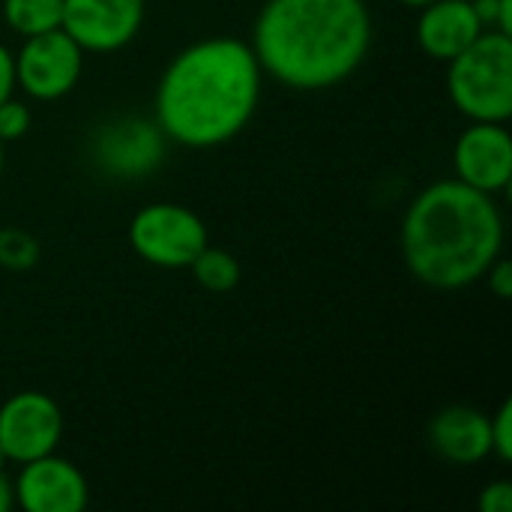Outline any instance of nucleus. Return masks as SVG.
Masks as SVG:
<instances>
[{
  "mask_svg": "<svg viewBox=\"0 0 512 512\" xmlns=\"http://www.w3.org/2000/svg\"><path fill=\"white\" fill-rule=\"evenodd\" d=\"M6 465H9V459H6V453L0 450V471H6Z\"/></svg>",
  "mask_w": 512,
  "mask_h": 512,
  "instance_id": "nucleus-26",
  "label": "nucleus"
},
{
  "mask_svg": "<svg viewBox=\"0 0 512 512\" xmlns=\"http://www.w3.org/2000/svg\"><path fill=\"white\" fill-rule=\"evenodd\" d=\"M261 78V63L246 39L207 36L192 42L156 84V126L180 147H222L252 123Z\"/></svg>",
  "mask_w": 512,
  "mask_h": 512,
  "instance_id": "nucleus-1",
  "label": "nucleus"
},
{
  "mask_svg": "<svg viewBox=\"0 0 512 512\" xmlns=\"http://www.w3.org/2000/svg\"><path fill=\"white\" fill-rule=\"evenodd\" d=\"M471 3L486 30H501L512 36V0H471Z\"/></svg>",
  "mask_w": 512,
  "mask_h": 512,
  "instance_id": "nucleus-19",
  "label": "nucleus"
},
{
  "mask_svg": "<svg viewBox=\"0 0 512 512\" xmlns=\"http://www.w3.org/2000/svg\"><path fill=\"white\" fill-rule=\"evenodd\" d=\"M3 168H6V153H3V141H0V180H3Z\"/></svg>",
  "mask_w": 512,
  "mask_h": 512,
  "instance_id": "nucleus-25",
  "label": "nucleus"
},
{
  "mask_svg": "<svg viewBox=\"0 0 512 512\" xmlns=\"http://www.w3.org/2000/svg\"><path fill=\"white\" fill-rule=\"evenodd\" d=\"M15 54L0 42V102H6L15 93Z\"/></svg>",
  "mask_w": 512,
  "mask_h": 512,
  "instance_id": "nucleus-22",
  "label": "nucleus"
},
{
  "mask_svg": "<svg viewBox=\"0 0 512 512\" xmlns=\"http://www.w3.org/2000/svg\"><path fill=\"white\" fill-rule=\"evenodd\" d=\"M210 243L204 219L174 201H153L129 222V246L135 255L162 270H180Z\"/></svg>",
  "mask_w": 512,
  "mask_h": 512,
  "instance_id": "nucleus-5",
  "label": "nucleus"
},
{
  "mask_svg": "<svg viewBox=\"0 0 512 512\" xmlns=\"http://www.w3.org/2000/svg\"><path fill=\"white\" fill-rule=\"evenodd\" d=\"M447 93L471 123H507L512 117V36L483 30L465 51L447 60Z\"/></svg>",
  "mask_w": 512,
  "mask_h": 512,
  "instance_id": "nucleus-4",
  "label": "nucleus"
},
{
  "mask_svg": "<svg viewBox=\"0 0 512 512\" xmlns=\"http://www.w3.org/2000/svg\"><path fill=\"white\" fill-rule=\"evenodd\" d=\"M84 69L81 45L63 30L27 36L15 54V81L36 102H54L75 90Z\"/></svg>",
  "mask_w": 512,
  "mask_h": 512,
  "instance_id": "nucleus-6",
  "label": "nucleus"
},
{
  "mask_svg": "<svg viewBox=\"0 0 512 512\" xmlns=\"http://www.w3.org/2000/svg\"><path fill=\"white\" fill-rule=\"evenodd\" d=\"M483 279H489V291L498 297V300H510L512 297V264L504 258V255H498L495 261H492V267L486 270V276Z\"/></svg>",
  "mask_w": 512,
  "mask_h": 512,
  "instance_id": "nucleus-21",
  "label": "nucleus"
},
{
  "mask_svg": "<svg viewBox=\"0 0 512 512\" xmlns=\"http://www.w3.org/2000/svg\"><path fill=\"white\" fill-rule=\"evenodd\" d=\"M480 512H512V483L510 480H495L489 486H483L480 498H477Z\"/></svg>",
  "mask_w": 512,
  "mask_h": 512,
  "instance_id": "nucleus-20",
  "label": "nucleus"
},
{
  "mask_svg": "<svg viewBox=\"0 0 512 512\" xmlns=\"http://www.w3.org/2000/svg\"><path fill=\"white\" fill-rule=\"evenodd\" d=\"M63 438L60 405L48 393L21 390L0 405V450L9 462L24 465L57 450Z\"/></svg>",
  "mask_w": 512,
  "mask_h": 512,
  "instance_id": "nucleus-8",
  "label": "nucleus"
},
{
  "mask_svg": "<svg viewBox=\"0 0 512 512\" xmlns=\"http://www.w3.org/2000/svg\"><path fill=\"white\" fill-rule=\"evenodd\" d=\"M249 45L282 87L330 90L369 57L372 12L366 0H267Z\"/></svg>",
  "mask_w": 512,
  "mask_h": 512,
  "instance_id": "nucleus-2",
  "label": "nucleus"
},
{
  "mask_svg": "<svg viewBox=\"0 0 512 512\" xmlns=\"http://www.w3.org/2000/svg\"><path fill=\"white\" fill-rule=\"evenodd\" d=\"M15 507V486L6 477V471H0V512H9Z\"/></svg>",
  "mask_w": 512,
  "mask_h": 512,
  "instance_id": "nucleus-23",
  "label": "nucleus"
},
{
  "mask_svg": "<svg viewBox=\"0 0 512 512\" xmlns=\"http://www.w3.org/2000/svg\"><path fill=\"white\" fill-rule=\"evenodd\" d=\"M30 123H33V114H30V108L24 102H18L12 96L6 102H0V141L3 144L24 138Z\"/></svg>",
  "mask_w": 512,
  "mask_h": 512,
  "instance_id": "nucleus-17",
  "label": "nucleus"
},
{
  "mask_svg": "<svg viewBox=\"0 0 512 512\" xmlns=\"http://www.w3.org/2000/svg\"><path fill=\"white\" fill-rule=\"evenodd\" d=\"M456 180L498 195L512 183V135L507 123H471L453 147Z\"/></svg>",
  "mask_w": 512,
  "mask_h": 512,
  "instance_id": "nucleus-11",
  "label": "nucleus"
},
{
  "mask_svg": "<svg viewBox=\"0 0 512 512\" xmlns=\"http://www.w3.org/2000/svg\"><path fill=\"white\" fill-rule=\"evenodd\" d=\"M489 438H492V456L501 462L512 459V402L507 399L495 417H489Z\"/></svg>",
  "mask_w": 512,
  "mask_h": 512,
  "instance_id": "nucleus-18",
  "label": "nucleus"
},
{
  "mask_svg": "<svg viewBox=\"0 0 512 512\" xmlns=\"http://www.w3.org/2000/svg\"><path fill=\"white\" fill-rule=\"evenodd\" d=\"M504 252V216L495 195L462 180L426 186L402 219V255L411 276L438 291H459L486 276Z\"/></svg>",
  "mask_w": 512,
  "mask_h": 512,
  "instance_id": "nucleus-3",
  "label": "nucleus"
},
{
  "mask_svg": "<svg viewBox=\"0 0 512 512\" xmlns=\"http://www.w3.org/2000/svg\"><path fill=\"white\" fill-rule=\"evenodd\" d=\"M168 138L156 120L114 117L102 123L90 138V159L102 174L117 180H144L165 159Z\"/></svg>",
  "mask_w": 512,
  "mask_h": 512,
  "instance_id": "nucleus-7",
  "label": "nucleus"
},
{
  "mask_svg": "<svg viewBox=\"0 0 512 512\" xmlns=\"http://www.w3.org/2000/svg\"><path fill=\"white\" fill-rule=\"evenodd\" d=\"M15 486V507L24 512H84L90 501L87 477L54 453L24 462Z\"/></svg>",
  "mask_w": 512,
  "mask_h": 512,
  "instance_id": "nucleus-10",
  "label": "nucleus"
},
{
  "mask_svg": "<svg viewBox=\"0 0 512 512\" xmlns=\"http://www.w3.org/2000/svg\"><path fill=\"white\" fill-rule=\"evenodd\" d=\"M63 18V0H3V21L21 39L57 30Z\"/></svg>",
  "mask_w": 512,
  "mask_h": 512,
  "instance_id": "nucleus-14",
  "label": "nucleus"
},
{
  "mask_svg": "<svg viewBox=\"0 0 512 512\" xmlns=\"http://www.w3.org/2000/svg\"><path fill=\"white\" fill-rule=\"evenodd\" d=\"M147 0H63L60 27L81 51L111 54L126 48L144 24Z\"/></svg>",
  "mask_w": 512,
  "mask_h": 512,
  "instance_id": "nucleus-9",
  "label": "nucleus"
},
{
  "mask_svg": "<svg viewBox=\"0 0 512 512\" xmlns=\"http://www.w3.org/2000/svg\"><path fill=\"white\" fill-rule=\"evenodd\" d=\"M195 282L210 291V294H228L240 285V261L228 252V249H219V246H204L195 261L189 264Z\"/></svg>",
  "mask_w": 512,
  "mask_h": 512,
  "instance_id": "nucleus-15",
  "label": "nucleus"
},
{
  "mask_svg": "<svg viewBox=\"0 0 512 512\" xmlns=\"http://www.w3.org/2000/svg\"><path fill=\"white\" fill-rule=\"evenodd\" d=\"M402 6H411V9H423V6H429V3H435V0H399Z\"/></svg>",
  "mask_w": 512,
  "mask_h": 512,
  "instance_id": "nucleus-24",
  "label": "nucleus"
},
{
  "mask_svg": "<svg viewBox=\"0 0 512 512\" xmlns=\"http://www.w3.org/2000/svg\"><path fill=\"white\" fill-rule=\"evenodd\" d=\"M486 27L480 24L471 0H435L420 9L417 42L432 60H453L465 51Z\"/></svg>",
  "mask_w": 512,
  "mask_h": 512,
  "instance_id": "nucleus-13",
  "label": "nucleus"
},
{
  "mask_svg": "<svg viewBox=\"0 0 512 512\" xmlns=\"http://www.w3.org/2000/svg\"><path fill=\"white\" fill-rule=\"evenodd\" d=\"M39 264V240L15 225L0 228V267L9 273H27Z\"/></svg>",
  "mask_w": 512,
  "mask_h": 512,
  "instance_id": "nucleus-16",
  "label": "nucleus"
},
{
  "mask_svg": "<svg viewBox=\"0 0 512 512\" xmlns=\"http://www.w3.org/2000/svg\"><path fill=\"white\" fill-rule=\"evenodd\" d=\"M429 447L450 465L471 468L492 456L489 417L471 405H450L429 423Z\"/></svg>",
  "mask_w": 512,
  "mask_h": 512,
  "instance_id": "nucleus-12",
  "label": "nucleus"
}]
</instances>
